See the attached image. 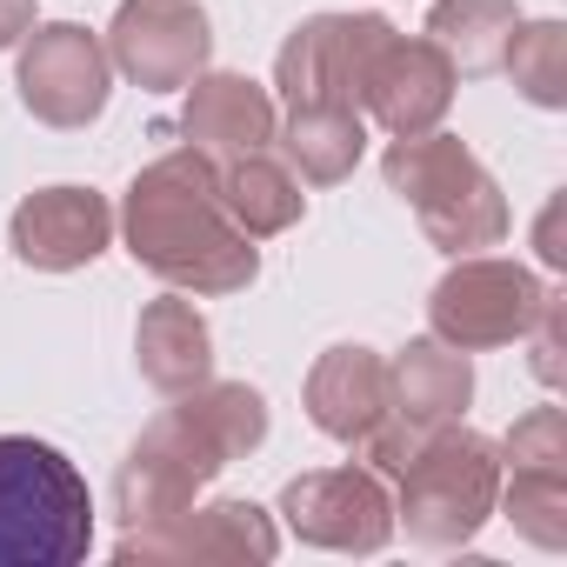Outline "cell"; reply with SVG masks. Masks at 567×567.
<instances>
[{
	"instance_id": "6da1fadb",
	"label": "cell",
	"mask_w": 567,
	"mask_h": 567,
	"mask_svg": "<svg viewBox=\"0 0 567 567\" xmlns=\"http://www.w3.org/2000/svg\"><path fill=\"white\" fill-rule=\"evenodd\" d=\"M121 234H127V254L181 295H240L260 274V247L220 207L214 154L200 147H174L134 174Z\"/></svg>"
},
{
	"instance_id": "7a4b0ae2",
	"label": "cell",
	"mask_w": 567,
	"mask_h": 567,
	"mask_svg": "<svg viewBox=\"0 0 567 567\" xmlns=\"http://www.w3.org/2000/svg\"><path fill=\"white\" fill-rule=\"evenodd\" d=\"M181 408H167L121 461L114 474V514L127 534L161 527L174 514L194 507V494L240 454H254L267 441V401L247 381H200L187 394H174Z\"/></svg>"
},
{
	"instance_id": "3957f363",
	"label": "cell",
	"mask_w": 567,
	"mask_h": 567,
	"mask_svg": "<svg viewBox=\"0 0 567 567\" xmlns=\"http://www.w3.org/2000/svg\"><path fill=\"white\" fill-rule=\"evenodd\" d=\"M87 547L94 494L81 467L34 434H0V567H74Z\"/></svg>"
},
{
	"instance_id": "277c9868",
	"label": "cell",
	"mask_w": 567,
	"mask_h": 567,
	"mask_svg": "<svg viewBox=\"0 0 567 567\" xmlns=\"http://www.w3.org/2000/svg\"><path fill=\"white\" fill-rule=\"evenodd\" d=\"M501 494V454L487 434L461 421H434L408 467L394 474V527H408L414 547H467Z\"/></svg>"
},
{
	"instance_id": "5b68a950",
	"label": "cell",
	"mask_w": 567,
	"mask_h": 567,
	"mask_svg": "<svg viewBox=\"0 0 567 567\" xmlns=\"http://www.w3.org/2000/svg\"><path fill=\"white\" fill-rule=\"evenodd\" d=\"M388 187L421 214L427 240L441 254H481L494 240H507V200L487 181V167L454 141V134H401L381 161Z\"/></svg>"
},
{
	"instance_id": "8992f818",
	"label": "cell",
	"mask_w": 567,
	"mask_h": 567,
	"mask_svg": "<svg viewBox=\"0 0 567 567\" xmlns=\"http://www.w3.org/2000/svg\"><path fill=\"white\" fill-rule=\"evenodd\" d=\"M554 288L520 267V260H494V254H461V267L441 274V288L427 295V321L447 348L474 354V348H507L527 341L534 315L547 308Z\"/></svg>"
},
{
	"instance_id": "52a82bcc",
	"label": "cell",
	"mask_w": 567,
	"mask_h": 567,
	"mask_svg": "<svg viewBox=\"0 0 567 567\" xmlns=\"http://www.w3.org/2000/svg\"><path fill=\"white\" fill-rule=\"evenodd\" d=\"M107 81L114 61L107 48L81 28V21H48L21 34V61H14V87L21 107L48 127H87L107 107Z\"/></svg>"
},
{
	"instance_id": "ba28073f",
	"label": "cell",
	"mask_w": 567,
	"mask_h": 567,
	"mask_svg": "<svg viewBox=\"0 0 567 567\" xmlns=\"http://www.w3.org/2000/svg\"><path fill=\"white\" fill-rule=\"evenodd\" d=\"M280 520L308 547L334 554H381L394 534V494L374 467H321L280 487Z\"/></svg>"
},
{
	"instance_id": "9c48e42d",
	"label": "cell",
	"mask_w": 567,
	"mask_h": 567,
	"mask_svg": "<svg viewBox=\"0 0 567 567\" xmlns=\"http://www.w3.org/2000/svg\"><path fill=\"white\" fill-rule=\"evenodd\" d=\"M394 28L381 14H315L288 34L274 61V87L288 107H361V74L374 61V48Z\"/></svg>"
},
{
	"instance_id": "30bf717a",
	"label": "cell",
	"mask_w": 567,
	"mask_h": 567,
	"mask_svg": "<svg viewBox=\"0 0 567 567\" xmlns=\"http://www.w3.org/2000/svg\"><path fill=\"white\" fill-rule=\"evenodd\" d=\"M207 14L194 0H121L107 28V61L147 94H181L207 68Z\"/></svg>"
},
{
	"instance_id": "8fae6325",
	"label": "cell",
	"mask_w": 567,
	"mask_h": 567,
	"mask_svg": "<svg viewBox=\"0 0 567 567\" xmlns=\"http://www.w3.org/2000/svg\"><path fill=\"white\" fill-rule=\"evenodd\" d=\"M280 554V534H274V514L254 507V501H214V507H187L161 527H141V534H121L114 560L134 567V560H274Z\"/></svg>"
},
{
	"instance_id": "7c38bea8",
	"label": "cell",
	"mask_w": 567,
	"mask_h": 567,
	"mask_svg": "<svg viewBox=\"0 0 567 567\" xmlns=\"http://www.w3.org/2000/svg\"><path fill=\"white\" fill-rule=\"evenodd\" d=\"M454 61L434 48V41H408V34H388L381 48H374V61H368V74H361V107L401 141V134H427V127H441V114H447V101H454Z\"/></svg>"
},
{
	"instance_id": "4fadbf2b",
	"label": "cell",
	"mask_w": 567,
	"mask_h": 567,
	"mask_svg": "<svg viewBox=\"0 0 567 567\" xmlns=\"http://www.w3.org/2000/svg\"><path fill=\"white\" fill-rule=\"evenodd\" d=\"M14 254L41 274H74L87 260L107 254L114 240V207L94 194V187H41L34 200L14 207V227H8Z\"/></svg>"
},
{
	"instance_id": "5bb4252c",
	"label": "cell",
	"mask_w": 567,
	"mask_h": 567,
	"mask_svg": "<svg viewBox=\"0 0 567 567\" xmlns=\"http://www.w3.org/2000/svg\"><path fill=\"white\" fill-rule=\"evenodd\" d=\"M274 127H280L274 101L247 74H194L187 81V114H181L187 147H200L214 161H234V154H260L274 141Z\"/></svg>"
},
{
	"instance_id": "9a60e30c",
	"label": "cell",
	"mask_w": 567,
	"mask_h": 567,
	"mask_svg": "<svg viewBox=\"0 0 567 567\" xmlns=\"http://www.w3.org/2000/svg\"><path fill=\"white\" fill-rule=\"evenodd\" d=\"M388 361L374 348H328L308 374V414L334 441H361L374 421H388Z\"/></svg>"
},
{
	"instance_id": "2e32d148",
	"label": "cell",
	"mask_w": 567,
	"mask_h": 567,
	"mask_svg": "<svg viewBox=\"0 0 567 567\" xmlns=\"http://www.w3.org/2000/svg\"><path fill=\"white\" fill-rule=\"evenodd\" d=\"M134 354H141L147 388H161V394H187V388H200L207 368H214V334H207V321H200L194 301L167 295V301H154V308L141 315V328H134Z\"/></svg>"
},
{
	"instance_id": "e0dca14e",
	"label": "cell",
	"mask_w": 567,
	"mask_h": 567,
	"mask_svg": "<svg viewBox=\"0 0 567 567\" xmlns=\"http://www.w3.org/2000/svg\"><path fill=\"white\" fill-rule=\"evenodd\" d=\"M467 394H474V368H467V354L447 348L441 334H434V341H408L401 361H388V401H394V414H408V421H421V427L461 421Z\"/></svg>"
},
{
	"instance_id": "ac0fdd59",
	"label": "cell",
	"mask_w": 567,
	"mask_h": 567,
	"mask_svg": "<svg viewBox=\"0 0 567 567\" xmlns=\"http://www.w3.org/2000/svg\"><path fill=\"white\" fill-rule=\"evenodd\" d=\"M214 181H220V207L234 214V227H240L247 240L288 234V227L301 220V207H308L301 181H295L288 167H280V161H267V147H260V154L214 161Z\"/></svg>"
},
{
	"instance_id": "d6986e66",
	"label": "cell",
	"mask_w": 567,
	"mask_h": 567,
	"mask_svg": "<svg viewBox=\"0 0 567 567\" xmlns=\"http://www.w3.org/2000/svg\"><path fill=\"white\" fill-rule=\"evenodd\" d=\"M520 8L514 0H434L427 14V41L454 61V74H494L507 54Z\"/></svg>"
},
{
	"instance_id": "ffe728a7",
	"label": "cell",
	"mask_w": 567,
	"mask_h": 567,
	"mask_svg": "<svg viewBox=\"0 0 567 567\" xmlns=\"http://www.w3.org/2000/svg\"><path fill=\"white\" fill-rule=\"evenodd\" d=\"M280 147H288V161L308 181L334 187V181L354 174V161L368 147V114L361 107H288V134H280Z\"/></svg>"
},
{
	"instance_id": "44dd1931",
	"label": "cell",
	"mask_w": 567,
	"mask_h": 567,
	"mask_svg": "<svg viewBox=\"0 0 567 567\" xmlns=\"http://www.w3.org/2000/svg\"><path fill=\"white\" fill-rule=\"evenodd\" d=\"M494 507L534 547H567V461H507V487Z\"/></svg>"
},
{
	"instance_id": "7402d4cb",
	"label": "cell",
	"mask_w": 567,
	"mask_h": 567,
	"mask_svg": "<svg viewBox=\"0 0 567 567\" xmlns=\"http://www.w3.org/2000/svg\"><path fill=\"white\" fill-rule=\"evenodd\" d=\"M501 68L514 74V87L534 107H560L567 101V28L560 21H514Z\"/></svg>"
},
{
	"instance_id": "603a6c76",
	"label": "cell",
	"mask_w": 567,
	"mask_h": 567,
	"mask_svg": "<svg viewBox=\"0 0 567 567\" xmlns=\"http://www.w3.org/2000/svg\"><path fill=\"white\" fill-rule=\"evenodd\" d=\"M527 334H534V374L554 388V381H560V295H547V308L534 315Z\"/></svg>"
},
{
	"instance_id": "cb8c5ba5",
	"label": "cell",
	"mask_w": 567,
	"mask_h": 567,
	"mask_svg": "<svg viewBox=\"0 0 567 567\" xmlns=\"http://www.w3.org/2000/svg\"><path fill=\"white\" fill-rule=\"evenodd\" d=\"M28 28H34V0H0V48H21Z\"/></svg>"
},
{
	"instance_id": "d4e9b609",
	"label": "cell",
	"mask_w": 567,
	"mask_h": 567,
	"mask_svg": "<svg viewBox=\"0 0 567 567\" xmlns=\"http://www.w3.org/2000/svg\"><path fill=\"white\" fill-rule=\"evenodd\" d=\"M554 227H560V200H547V214H540V260H547V267H560V254H567Z\"/></svg>"
}]
</instances>
